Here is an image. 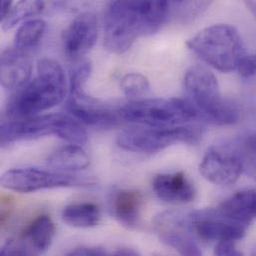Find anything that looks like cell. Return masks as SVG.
<instances>
[{
	"mask_svg": "<svg viewBox=\"0 0 256 256\" xmlns=\"http://www.w3.org/2000/svg\"><path fill=\"white\" fill-rule=\"evenodd\" d=\"M202 128L194 126L174 127H130L122 130L117 144L123 150L132 152L154 154L176 142L198 144L202 136Z\"/></svg>",
	"mask_w": 256,
	"mask_h": 256,
	"instance_id": "cell-6",
	"label": "cell"
},
{
	"mask_svg": "<svg viewBox=\"0 0 256 256\" xmlns=\"http://www.w3.org/2000/svg\"><path fill=\"white\" fill-rule=\"evenodd\" d=\"M252 254L254 256H256V246L254 248V252H252Z\"/></svg>",
	"mask_w": 256,
	"mask_h": 256,
	"instance_id": "cell-32",
	"label": "cell"
},
{
	"mask_svg": "<svg viewBox=\"0 0 256 256\" xmlns=\"http://www.w3.org/2000/svg\"><path fill=\"white\" fill-rule=\"evenodd\" d=\"M122 121L148 127H174L202 119L196 107L184 98H142L119 108Z\"/></svg>",
	"mask_w": 256,
	"mask_h": 256,
	"instance_id": "cell-5",
	"label": "cell"
},
{
	"mask_svg": "<svg viewBox=\"0 0 256 256\" xmlns=\"http://www.w3.org/2000/svg\"><path fill=\"white\" fill-rule=\"evenodd\" d=\"M184 82L188 99L196 107L202 120L220 126L238 122V108L222 96L218 78L208 69L200 65L192 66L186 71Z\"/></svg>",
	"mask_w": 256,
	"mask_h": 256,
	"instance_id": "cell-4",
	"label": "cell"
},
{
	"mask_svg": "<svg viewBox=\"0 0 256 256\" xmlns=\"http://www.w3.org/2000/svg\"><path fill=\"white\" fill-rule=\"evenodd\" d=\"M47 164L57 170L75 172L87 168L90 166V158L79 144H72L51 154Z\"/></svg>",
	"mask_w": 256,
	"mask_h": 256,
	"instance_id": "cell-19",
	"label": "cell"
},
{
	"mask_svg": "<svg viewBox=\"0 0 256 256\" xmlns=\"http://www.w3.org/2000/svg\"><path fill=\"white\" fill-rule=\"evenodd\" d=\"M152 188L158 198L174 204H188L196 196L194 184L182 172L158 174L154 178Z\"/></svg>",
	"mask_w": 256,
	"mask_h": 256,
	"instance_id": "cell-14",
	"label": "cell"
},
{
	"mask_svg": "<svg viewBox=\"0 0 256 256\" xmlns=\"http://www.w3.org/2000/svg\"><path fill=\"white\" fill-rule=\"evenodd\" d=\"M244 164L240 156L224 146H214L204 154L200 172L208 182L218 186L234 184L242 176Z\"/></svg>",
	"mask_w": 256,
	"mask_h": 256,
	"instance_id": "cell-11",
	"label": "cell"
},
{
	"mask_svg": "<svg viewBox=\"0 0 256 256\" xmlns=\"http://www.w3.org/2000/svg\"><path fill=\"white\" fill-rule=\"evenodd\" d=\"M69 114H45L26 118H6L1 123V144L35 140L54 134L61 136L63 128L70 120Z\"/></svg>",
	"mask_w": 256,
	"mask_h": 256,
	"instance_id": "cell-8",
	"label": "cell"
},
{
	"mask_svg": "<svg viewBox=\"0 0 256 256\" xmlns=\"http://www.w3.org/2000/svg\"><path fill=\"white\" fill-rule=\"evenodd\" d=\"M55 226L48 214H41L35 218L18 238L24 246L27 256L46 252L53 240Z\"/></svg>",
	"mask_w": 256,
	"mask_h": 256,
	"instance_id": "cell-16",
	"label": "cell"
},
{
	"mask_svg": "<svg viewBox=\"0 0 256 256\" xmlns=\"http://www.w3.org/2000/svg\"><path fill=\"white\" fill-rule=\"evenodd\" d=\"M121 89L130 100L142 99L150 91V83L146 76L140 73H128L121 79Z\"/></svg>",
	"mask_w": 256,
	"mask_h": 256,
	"instance_id": "cell-22",
	"label": "cell"
},
{
	"mask_svg": "<svg viewBox=\"0 0 256 256\" xmlns=\"http://www.w3.org/2000/svg\"><path fill=\"white\" fill-rule=\"evenodd\" d=\"M112 254L116 256H138V252H134V250H130V248H120V250H116V252H113Z\"/></svg>",
	"mask_w": 256,
	"mask_h": 256,
	"instance_id": "cell-30",
	"label": "cell"
},
{
	"mask_svg": "<svg viewBox=\"0 0 256 256\" xmlns=\"http://www.w3.org/2000/svg\"><path fill=\"white\" fill-rule=\"evenodd\" d=\"M66 0H18L8 16L2 21L4 30L12 29L25 20L36 18L60 5Z\"/></svg>",
	"mask_w": 256,
	"mask_h": 256,
	"instance_id": "cell-18",
	"label": "cell"
},
{
	"mask_svg": "<svg viewBox=\"0 0 256 256\" xmlns=\"http://www.w3.org/2000/svg\"><path fill=\"white\" fill-rule=\"evenodd\" d=\"M142 196L138 190H120L111 198V210L115 218L127 228H136L140 220Z\"/></svg>",
	"mask_w": 256,
	"mask_h": 256,
	"instance_id": "cell-17",
	"label": "cell"
},
{
	"mask_svg": "<svg viewBox=\"0 0 256 256\" xmlns=\"http://www.w3.org/2000/svg\"><path fill=\"white\" fill-rule=\"evenodd\" d=\"M214 254L216 256H242V252L236 246V242L222 240L216 244Z\"/></svg>",
	"mask_w": 256,
	"mask_h": 256,
	"instance_id": "cell-25",
	"label": "cell"
},
{
	"mask_svg": "<svg viewBox=\"0 0 256 256\" xmlns=\"http://www.w3.org/2000/svg\"><path fill=\"white\" fill-rule=\"evenodd\" d=\"M98 17L94 12L86 11L77 15L62 33V46L65 55L78 60L95 46L98 38Z\"/></svg>",
	"mask_w": 256,
	"mask_h": 256,
	"instance_id": "cell-10",
	"label": "cell"
},
{
	"mask_svg": "<svg viewBox=\"0 0 256 256\" xmlns=\"http://www.w3.org/2000/svg\"><path fill=\"white\" fill-rule=\"evenodd\" d=\"M46 30V22L41 18H31L22 22L18 27L14 46L21 50L30 51L38 45Z\"/></svg>",
	"mask_w": 256,
	"mask_h": 256,
	"instance_id": "cell-21",
	"label": "cell"
},
{
	"mask_svg": "<svg viewBox=\"0 0 256 256\" xmlns=\"http://www.w3.org/2000/svg\"><path fill=\"white\" fill-rule=\"evenodd\" d=\"M244 146H246V150L250 154L256 156V134H252L246 138Z\"/></svg>",
	"mask_w": 256,
	"mask_h": 256,
	"instance_id": "cell-27",
	"label": "cell"
},
{
	"mask_svg": "<svg viewBox=\"0 0 256 256\" xmlns=\"http://www.w3.org/2000/svg\"><path fill=\"white\" fill-rule=\"evenodd\" d=\"M69 115L90 127L111 128L122 122L119 108L115 109L88 96L86 93L71 96L66 104Z\"/></svg>",
	"mask_w": 256,
	"mask_h": 256,
	"instance_id": "cell-12",
	"label": "cell"
},
{
	"mask_svg": "<svg viewBox=\"0 0 256 256\" xmlns=\"http://www.w3.org/2000/svg\"><path fill=\"white\" fill-rule=\"evenodd\" d=\"M67 82L62 66L56 60L44 58L37 63L36 76L14 91L6 118H26L39 115L63 102Z\"/></svg>",
	"mask_w": 256,
	"mask_h": 256,
	"instance_id": "cell-2",
	"label": "cell"
},
{
	"mask_svg": "<svg viewBox=\"0 0 256 256\" xmlns=\"http://www.w3.org/2000/svg\"><path fill=\"white\" fill-rule=\"evenodd\" d=\"M0 184L3 188L20 192L30 194L42 190L91 186L93 182L77 176L52 172L34 168H14L5 172Z\"/></svg>",
	"mask_w": 256,
	"mask_h": 256,
	"instance_id": "cell-7",
	"label": "cell"
},
{
	"mask_svg": "<svg viewBox=\"0 0 256 256\" xmlns=\"http://www.w3.org/2000/svg\"><path fill=\"white\" fill-rule=\"evenodd\" d=\"M172 14L162 0H113L105 18L104 46L123 54L136 39L156 33Z\"/></svg>",
	"mask_w": 256,
	"mask_h": 256,
	"instance_id": "cell-1",
	"label": "cell"
},
{
	"mask_svg": "<svg viewBox=\"0 0 256 256\" xmlns=\"http://www.w3.org/2000/svg\"><path fill=\"white\" fill-rule=\"evenodd\" d=\"M0 79L5 90L16 91L24 86L32 72V63L29 51L15 46L2 51L0 59Z\"/></svg>",
	"mask_w": 256,
	"mask_h": 256,
	"instance_id": "cell-13",
	"label": "cell"
},
{
	"mask_svg": "<svg viewBox=\"0 0 256 256\" xmlns=\"http://www.w3.org/2000/svg\"><path fill=\"white\" fill-rule=\"evenodd\" d=\"M162 1H164L174 13V11L176 8H182L186 3H190L192 0H162Z\"/></svg>",
	"mask_w": 256,
	"mask_h": 256,
	"instance_id": "cell-29",
	"label": "cell"
},
{
	"mask_svg": "<svg viewBox=\"0 0 256 256\" xmlns=\"http://www.w3.org/2000/svg\"><path fill=\"white\" fill-rule=\"evenodd\" d=\"M92 65L90 62H83L77 66L70 78V95L76 96L85 93V85L90 78Z\"/></svg>",
	"mask_w": 256,
	"mask_h": 256,
	"instance_id": "cell-23",
	"label": "cell"
},
{
	"mask_svg": "<svg viewBox=\"0 0 256 256\" xmlns=\"http://www.w3.org/2000/svg\"><path fill=\"white\" fill-rule=\"evenodd\" d=\"M238 70L244 78H252L256 76V55L244 56L240 62Z\"/></svg>",
	"mask_w": 256,
	"mask_h": 256,
	"instance_id": "cell-24",
	"label": "cell"
},
{
	"mask_svg": "<svg viewBox=\"0 0 256 256\" xmlns=\"http://www.w3.org/2000/svg\"><path fill=\"white\" fill-rule=\"evenodd\" d=\"M14 5H15L14 0H1V3H0L1 21H3L8 16V14L10 13Z\"/></svg>",
	"mask_w": 256,
	"mask_h": 256,
	"instance_id": "cell-28",
	"label": "cell"
},
{
	"mask_svg": "<svg viewBox=\"0 0 256 256\" xmlns=\"http://www.w3.org/2000/svg\"><path fill=\"white\" fill-rule=\"evenodd\" d=\"M106 254L107 252L105 250L97 246H81L68 254V256H102Z\"/></svg>",
	"mask_w": 256,
	"mask_h": 256,
	"instance_id": "cell-26",
	"label": "cell"
},
{
	"mask_svg": "<svg viewBox=\"0 0 256 256\" xmlns=\"http://www.w3.org/2000/svg\"><path fill=\"white\" fill-rule=\"evenodd\" d=\"M248 9L252 12V14L256 17V0H244Z\"/></svg>",
	"mask_w": 256,
	"mask_h": 256,
	"instance_id": "cell-31",
	"label": "cell"
},
{
	"mask_svg": "<svg viewBox=\"0 0 256 256\" xmlns=\"http://www.w3.org/2000/svg\"><path fill=\"white\" fill-rule=\"evenodd\" d=\"M188 48L204 62L222 73L238 70L244 56L238 30L228 24H214L186 42Z\"/></svg>",
	"mask_w": 256,
	"mask_h": 256,
	"instance_id": "cell-3",
	"label": "cell"
},
{
	"mask_svg": "<svg viewBox=\"0 0 256 256\" xmlns=\"http://www.w3.org/2000/svg\"><path fill=\"white\" fill-rule=\"evenodd\" d=\"M188 232L206 242H238L244 238L246 226L220 216L216 210H202L186 214Z\"/></svg>",
	"mask_w": 256,
	"mask_h": 256,
	"instance_id": "cell-9",
	"label": "cell"
},
{
	"mask_svg": "<svg viewBox=\"0 0 256 256\" xmlns=\"http://www.w3.org/2000/svg\"><path fill=\"white\" fill-rule=\"evenodd\" d=\"M224 218L248 226L256 220V190H242L226 198L216 208Z\"/></svg>",
	"mask_w": 256,
	"mask_h": 256,
	"instance_id": "cell-15",
	"label": "cell"
},
{
	"mask_svg": "<svg viewBox=\"0 0 256 256\" xmlns=\"http://www.w3.org/2000/svg\"><path fill=\"white\" fill-rule=\"evenodd\" d=\"M61 216L63 222L70 226L89 228L99 224L101 212L94 204H74L64 208Z\"/></svg>",
	"mask_w": 256,
	"mask_h": 256,
	"instance_id": "cell-20",
	"label": "cell"
}]
</instances>
